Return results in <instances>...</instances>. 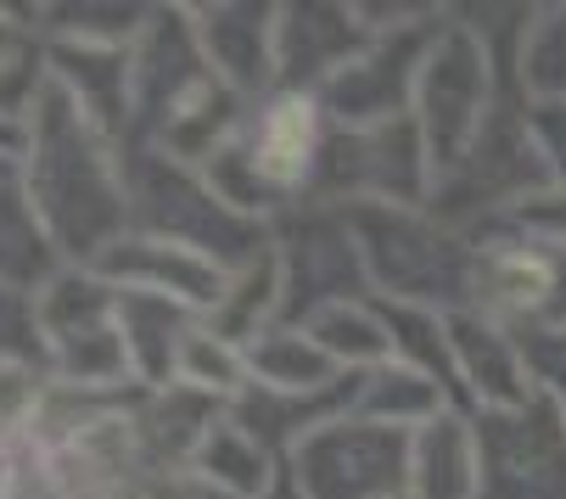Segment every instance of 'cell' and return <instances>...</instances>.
Wrapping results in <instances>:
<instances>
[{"mask_svg": "<svg viewBox=\"0 0 566 499\" xmlns=\"http://www.w3.org/2000/svg\"><path fill=\"white\" fill-rule=\"evenodd\" d=\"M18 180L67 264H96L113 241L135 230L129 169L113 152V135L96 129L78 113V102L56 85H45L29 113V146L18 163Z\"/></svg>", "mask_w": 566, "mask_h": 499, "instance_id": "cell-1", "label": "cell"}, {"mask_svg": "<svg viewBox=\"0 0 566 499\" xmlns=\"http://www.w3.org/2000/svg\"><path fill=\"white\" fill-rule=\"evenodd\" d=\"M348 230L359 241L370 298L427 303V309H471L476 303V247L443 236L421 208L398 202H348Z\"/></svg>", "mask_w": 566, "mask_h": 499, "instance_id": "cell-2", "label": "cell"}, {"mask_svg": "<svg viewBox=\"0 0 566 499\" xmlns=\"http://www.w3.org/2000/svg\"><path fill=\"white\" fill-rule=\"evenodd\" d=\"M40 337L56 387L78 393H118L129 376L124 331H118V287L91 264H62L40 292Z\"/></svg>", "mask_w": 566, "mask_h": 499, "instance_id": "cell-3", "label": "cell"}, {"mask_svg": "<svg viewBox=\"0 0 566 499\" xmlns=\"http://www.w3.org/2000/svg\"><path fill=\"white\" fill-rule=\"evenodd\" d=\"M489 107H494L489 45H482L465 23L438 29V40L421 62V79H416V107H410V118L427 141L438 186H449L471 163L476 141L489 135Z\"/></svg>", "mask_w": 566, "mask_h": 499, "instance_id": "cell-4", "label": "cell"}, {"mask_svg": "<svg viewBox=\"0 0 566 499\" xmlns=\"http://www.w3.org/2000/svg\"><path fill=\"white\" fill-rule=\"evenodd\" d=\"M303 499H398L410 493V433L348 409L286 455Z\"/></svg>", "mask_w": 566, "mask_h": 499, "instance_id": "cell-5", "label": "cell"}, {"mask_svg": "<svg viewBox=\"0 0 566 499\" xmlns=\"http://www.w3.org/2000/svg\"><path fill=\"white\" fill-rule=\"evenodd\" d=\"M476 499H566V415L538 387L527 404L476 409Z\"/></svg>", "mask_w": 566, "mask_h": 499, "instance_id": "cell-6", "label": "cell"}, {"mask_svg": "<svg viewBox=\"0 0 566 499\" xmlns=\"http://www.w3.org/2000/svg\"><path fill=\"white\" fill-rule=\"evenodd\" d=\"M438 40V18H410L398 29H376V40L319 91V107L337 129H376L392 118H410L416 79Z\"/></svg>", "mask_w": 566, "mask_h": 499, "instance_id": "cell-7", "label": "cell"}, {"mask_svg": "<svg viewBox=\"0 0 566 499\" xmlns=\"http://www.w3.org/2000/svg\"><path fill=\"white\" fill-rule=\"evenodd\" d=\"M235 141L248 152L253 175L281 202H292L297 191L319 180V163H326V146H332V118L308 91H270L264 107H248V124H241Z\"/></svg>", "mask_w": 566, "mask_h": 499, "instance_id": "cell-8", "label": "cell"}, {"mask_svg": "<svg viewBox=\"0 0 566 499\" xmlns=\"http://www.w3.org/2000/svg\"><path fill=\"white\" fill-rule=\"evenodd\" d=\"M96 276H107L118 292H157V298H175L186 309H197L202 320L224 303L230 292V270L208 253L186 241H169V236H146V230H129L124 241H113L107 253L91 264Z\"/></svg>", "mask_w": 566, "mask_h": 499, "instance_id": "cell-9", "label": "cell"}, {"mask_svg": "<svg viewBox=\"0 0 566 499\" xmlns=\"http://www.w3.org/2000/svg\"><path fill=\"white\" fill-rule=\"evenodd\" d=\"M449 354H454V382H460V404L476 409H511L527 404L533 371H527V349L522 331L482 314V309H454L449 314Z\"/></svg>", "mask_w": 566, "mask_h": 499, "instance_id": "cell-10", "label": "cell"}, {"mask_svg": "<svg viewBox=\"0 0 566 499\" xmlns=\"http://www.w3.org/2000/svg\"><path fill=\"white\" fill-rule=\"evenodd\" d=\"M370 23L348 7H281L275 18V91L319 96L370 45Z\"/></svg>", "mask_w": 566, "mask_h": 499, "instance_id": "cell-11", "label": "cell"}, {"mask_svg": "<svg viewBox=\"0 0 566 499\" xmlns=\"http://www.w3.org/2000/svg\"><path fill=\"white\" fill-rule=\"evenodd\" d=\"M275 7H202L191 12L202 56L219 85L235 96H253L275 85Z\"/></svg>", "mask_w": 566, "mask_h": 499, "instance_id": "cell-12", "label": "cell"}, {"mask_svg": "<svg viewBox=\"0 0 566 499\" xmlns=\"http://www.w3.org/2000/svg\"><path fill=\"white\" fill-rule=\"evenodd\" d=\"M202 325L197 309L157 298V292H118V331H124V354H129V376L140 387H175L180 354L191 343V331Z\"/></svg>", "mask_w": 566, "mask_h": 499, "instance_id": "cell-13", "label": "cell"}, {"mask_svg": "<svg viewBox=\"0 0 566 499\" xmlns=\"http://www.w3.org/2000/svg\"><path fill=\"white\" fill-rule=\"evenodd\" d=\"M410 493L416 499H476V427L471 409H443L410 433Z\"/></svg>", "mask_w": 566, "mask_h": 499, "instance_id": "cell-14", "label": "cell"}, {"mask_svg": "<svg viewBox=\"0 0 566 499\" xmlns=\"http://www.w3.org/2000/svg\"><path fill=\"white\" fill-rule=\"evenodd\" d=\"M186 466H191L208 488H219L224 499H264V493L281 482V455H275L270 444H259L230 409L202 433V444H197V455H191Z\"/></svg>", "mask_w": 566, "mask_h": 499, "instance_id": "cell-15", "label": "cell"}, {"mask_svg": "<svg viewBox=\"0 0 566 499\" xmlns=\"http://www.w3.org/2000/svg\"><path fill=\"white\" fill-rule=\"evenodd\" d=\"M67 259L56 253L51 230L40 225L29 191L18 175L0 180V281L7 287H23V292H40Z\"/></svg>", "mask_w": 566, "mask_h": 499, "instance_id": "cell-16", "label": "cell"}, {"mask_svg": "<svg viewBox=\"0 0 566 499\" xmlns=\"http://www.w3.org/2000/svg\"><path fill=\"white\" fill-rule=\"evenodd\" d=\"M354 409L370 415V422H387V427L416 433V427L438 422L443 409H460V404H454V393H449L438 376H427V371H416V365L387 360V365H376V371L359 376V398H354Z\"/></svg>", "mask_w": 566, "mask_h": 499, "instance_id": "cell-17", "label": "cell"}, {"mask_svg": "<svg viewBox=\"0 0 566 499\" xmlns=\"http://www.w3.org/2000/svg\"><path fill=\"white\" fill-rule=\"evenodd\" d=\"M303 331L314 337V349L326 354L343 376H365L376 365L392 360V343H387V325L376 314V298H348V303H332L303 320Z\"/></svg>", "mask_w": 566, "mask_h": 499, "instance_id": "cell-18", "label": "cell"}, {"mask_svg": "<svg viewBox=\"0 0 566 499\" xmlns=\"http://www.w3.org/2000/svg\"><path fill=\"white\" fill-rule=\"evenodd\" d=\"M248 371L259 387H275V393H319L343 382V371L314 349L303 325H270L259 343H248Z\"/></svg>", "mask_w": 566, "mask_h": 499, "instance_id": "cell-19", "label": "cell"}, {"mask_svg": "<svg viewBox=\"0 0 566 499\" xmlns=\"http://www.w3.org/2000/svg\"><path fill=\"white\" fill-rule=\"evenodd\" d=\"M180 387L202 393V398H219V404H235L241 393H248L253 371H248V349L230 343L224 331H213L208 320L191 331V343L180 354V371H175Z\"/></svg>", "mask_w": 566, "mask_h": 499, "instance_id": "cell-20", "label": "cell"}, {"mask_svg": "<svg viewBox=\"0 0 566 499\" xmlns=\"http://www.w3.org/2000/svg\"><path fill=\"white\" fill-rule=\"evenodd\" d=\"M516 79L527 102H566V7H544L522 29Z\"/></svg>", "mask_w": 566, "mask_h": 499, "instance_id": "cell-21", "label": "cell"}, {"mask_svg": "<svg viewBox=\"0 0 566 499\" xmlns=\"http://www.w3.org/2000/svg\"><path fill=\"white\" fill-rule=\"evenodd\" d=\"M0 365H23V371H45V337H40V303L23 287L0 281Z\"/></svg>", "mask_w": 566, "mask_h": 499, "instance_id": "cell-22", "label": "cell"}, {"mask_svg": "<svg viewBox=\"0 0 566 499\" xmlns=\"http://www.w3.org/2000/svg\"><path fill=\"white\" fill-rule=\"evenodd\" d=\"M522 129L538 157L544 191H566V102H527Z\"/></svg>", "mask_w": 566, "mask_h": 499, "instance_id": "cell-23", "label": "cell"}, {"mask_svg": "<svg viewBox=\"0 0 566 499\" xmlns=\"http://www.w3.org/2000/svg\"><path fill=\"white\" fill-rule=\"evenodd\" d=\"M522 349H527L533 387H544L566 415V331H522Z\"/></svg>", "mask_w": 566, "mask_h": 499, "instance_id": "cell-24", "label": "cell"}, {"mask_svg": "<svg viewBox=\"0 0 566 499\" xmlns=\"http://www.w3.org/2000/svg\"><path fill=\"white\" fill-rule=\"evenodd\" d=\"M511 219H516L522 236H538V241H560L566 247V191H527L511 208Z\"/></svg>", "mask_w": 566, "mask_h": 499, "instance_id": "cell-25", "label": "cell"}, {"mask_svg": "<svg viewBox=\"0 0 566 499\" xmlns=\"http://www.w3.org/2000/svg\"><path fill=\"white\" fill-rule=\"evenodd\" d=\"M34 45H23V34H18V23H7V18H0V73H7L12 62H23Z\"/></svg>", "mask_w": 566, "mask_h": 499, "instance_id": "cell-26", "label": "cell"}, {"mask_svg": "<svg viewBox=\"0 0 566 499\" xmlns=\"http://www.w3.org/2000/svg\"><path fill=\"white\" fill-rule=\"evenodd\" d=\"M264 499H303V493L292 488V477H286V466H281V482H275V488H270Z\"/></svg>", "mask_w": 566, "mask_h": 499, "instance_id": "cell-27", "label": "cell"}, {"mask_svg": "<svg viewBox=\"0 0 566 499\" xmlns=\"http://www.w3.org/2000/svg\"><path fill=\"white\" fill-rule=\"evenodd\" d=\"M398 499H416V493H398Z\"/></svg>", "mask_w": 566, "mask_h": 499, "instance_id": "cell-28", "label": "cell"}]
</instances>
